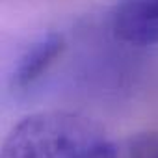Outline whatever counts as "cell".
Segmentation results:
<instances>
[{
  "label": "cell",
  "mask_w": 158,
  "mask_h": 158,
  "mask_svg": "<svg viewBox=\"0 0 158 158\" xmlns=\"http://www.w3.org/2000/svg\"><path fill=\"white\" fill-rule=\"evenodd\" d=\"M0 158H115V143L84 115L39 112L10 132Z\"/></svg>",
  "instance_id": "6da1fadb"
},
{
  "label": "cell",
  "mask_w": 158,
  "mask_h": 158,
  "mask_svg": "<svg viewBox=\"0 0 158 158\" xmlns=\"http://www.w3.org/2000/svg\"><path fill=\"white\" fill-rule=\"evenodd\" d=\"M112 30L117 39L134 47L158 45V0H119Z\"/></svg>",
  "instance_id": "7a4b0ae2"
},
{
  "label": "cell",
  "mask_w": 158,
  "mask_h": 158,
  "mask_svg": "<svg viewBox=\"0 0 158 158\" xmlns=\"http://www.w3.org/2000/svg\"><path fill=\"white\" fill-rule=\"evenodd\" d=\"M63 48H65L63 37L58 34H48L34 41L19 58L13 69L11 86L19 91H24L34 84H37L54 65V61L60 58Z\"/></svg>",
  "instance_id": "3957f363"
},
{
  "label": "cell",
  "mask_w": 158,
  "mask_h": 158,
  "mask_svg": "<svg viewBox=\"0 0 158 158\" xmlns=\"http://www.w3.org/2000/svg\"><path fill=\"white\" fill-rule=\"evenodd\" d=\"M115 158H158V132L138 134L115 145Z\"/></svg>",
  "instance_id": "277c9868"
}]
</instances>
